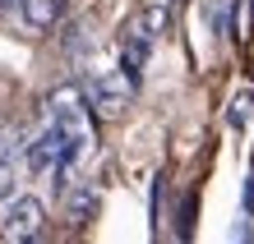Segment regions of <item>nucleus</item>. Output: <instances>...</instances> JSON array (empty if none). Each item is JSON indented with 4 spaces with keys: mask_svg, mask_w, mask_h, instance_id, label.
<instances>
[{
    "mask_svg": "<svg viewBox=\"0 0 254 244\" xmlns=\"http://www.w3.org/2000/svg\"><path fill=\"white\" fill-rule=\"evenodd\" d=\"M56 139H61V166H56V189L69 185L74 166H79L88 157V147H93V125H88V106L79 93H69V88H61V93L47 97V120H42Z\"/></svg>",
    "mask_w": 254,
    "mask_h": 244,
    "instance_id": "nucleus-1",
    "label": "nucleus"
},
{
    "mask_svg": "<svg viewBox=\"0 0 254 244\" xmlns=\"http://www.w3.org/2000/svg\"><path fill=\"white\" fill-rule=\"evenodd\" d=\"M42 198L33 194H14L5 207H0V240L5 244H42Z\"/></svg>",
    "mask_w": 254,
    "mask_h": 244,
    "instance_id": "nucleus-2",
    "label": "nucleus"
},
{
    "mask_svg": "<svg viewBox=\"0 0 254 244\" xmlns=\"http://www.w3.org/2000/svg\"><path fill=\"white\" fill-rule=\"evenodd\" d=\"M88 106H93L97 115H107V120H116V115H125L129 111V97H134V83L125 79L121 69H111V74H88Z\"/></svg>",
    "mask_w": 254,
    "mask_h": 244,
    "instance_id": "nucleus-3",
    "label": "nucleus"
},
{
    "mask_svg": "<svg viewBox=\"0 0 254 244\" xmlns=\"http://www.w3.org/2000/svg\"><path fill=\"white\" fill-rule=\"evenodd\" d=\"M148 51H153V37H148L143 28L134 23L129 33H125V42H121V74H125L129 83H139V79H143V65H148Z\"/></svg>",
    "mask_w": 254,
    "mask_h": 244,
    "instance_id": "nucleus-4",
    "label": "nucleus"
},
{
    "mask_svg": "<svg viewBox=\"0 0 254 244\" xmlns=\"http://www.w3.org/2000/svg\"><path fill=\"white\" fill-rule=\"evenodd\" d=\"M19 166H23V139H14V134H0V203H9V198H14Z\"/></svg>",
    "mask_w": 254,
    "mask_h": 244,
    "instance_id": "nucleus-5",
    "label": "nucleus"
},
{
    "mask_svg": "<svg viewBox=\"0 0 254 244\" xmlns=\"http://www.w3.org/2000/svg\"><path fill=\"white\" fill-rule=\"evenodd\" d=\"M19 14H23V23H28V28H51V23H56V14H61V5H56V0H23Z\"/></svg>",
    "mask_w": 254,
    "mask_h": 244,
    "instance_id": "nucleus-6",
    "label": "nucleus"
},
{
    "mask_svg": "<svg viewBox=\"0 0 254 244\" xmlns=\"http://www.w3.org/2000/svg\"><path fill=\"white\" fill-rule=\"evenodd\" d=\"M93 207H97V189H74L69 194V221L93 217Z\"/></svg>",
    "mask_w": 254,
    "mask_h": 244,
    "instance_id": "nucleus-7",
    "label": "nucleus"
},
{
    "mask_svg": "<svg viewBox=\"0 0 254 244\" xmlns=\"http://www.w3.org/2000/svg\"><path fill=\"white\" fill-rule=\"evenodd\" d=\"M250 106H254V93H250V88H241V93H236V101L227 106V120H231V129H245V120H250Z\"/></svg>",
    "mask_w": 254,
    "mask_h": 244,
    "instance_id": "nucleus-8",
    "label": "nucleus"
},
{
    "mask_svg": "<svg viewBox=\"0 0 254 244\" xmlns=\"http://www.w3.org/2000/svg\"><path fill=\"white\" fill-rule=\"evenodd\" d=\"M139 28H143L148 37H157V33H167V5H153V9H148L143 19H139Z\"/></svg>",
    "mask_w": 254,
    "mask_h": 244,
    "instance_id": "nucleus-9",
    "label": "nucleus"
},
{
    "mask_svg": "<svg viewBox=\"0 0 254 244\" xmlns=\"http://www.w3.org/2000/svg\"><path fill=\"white\" fill-rule=\"evenodd\" d=\"M227 244H254V226H250V217H241V221L231 226V240H227Z\"/></svg>",
    "mask_w": 254,
    "mask_h": 244,
    "instance_id": "nucleus-10",
    "label": "nucleus"
},
{
    "mask_svg": "<svg viewBox=\"0 0 254 244\" xmlns=\"http://www.w3.org/2000/svg\"><path fill=\"white\" fill-rule=\"evenodd\" d=\"M241 217H254V166H250V175H245V198H241Z\"/></svg>",
    "mask_w": 254,
    "mask_h": 244,
    "instance_id": "nucleus-11",
    "label": "nucleus"
},
{
    "mask_svg": "<svg viewBox=\"0 0 254 244\" xmlns=\"http://www.w3.org/2000/svg\"><path fill=\"white\" fill-rule=\"evenodd\" d=\"M250 23H254V0H250Z\"/></svg>",
    "mask_w": 254,
    "mask_h": 244,
    "instance_id": "nucleus-12",
    "label": "nucleus"
}]
</instances>
